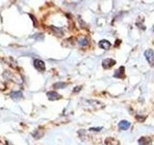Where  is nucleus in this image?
<instances>
[{
  "label": "nucleus",
  "instance_id": "nucleus-1",
  "mask_svg": "<svg viewBox=\"0 0 154 145\" xmlns=\"http://www.w3.org/2000/svg\"><path fill=\"white\" fill-rule=\"evenodd\" d=\"M144 56H146L148 64L150 66H154V51L152 50H147L144 52Z\"/></svg>",
  "mask_w": 154,
  "mask_h": 145
},
{
  "label": "nucleus",
  "instance_id": "nucleus-2",
  "mask_svg": "<svg viewBox=\"0 0 154 145\" xmlns=\"http://www.w3.org/2000/svg\"><path fill=\"white\" fill-rule=\"evenodd\" d=\"M115 64H116V61L112 59V58H105L102 61V67L104 69H110V68H112Z\"/></svg>",
  "mask_w": 154,
  "mask_h": 145
},
{
  "label": "nucleus",
  "instance_id": "nucleus-3",
  "mask_svg": "<svg viewBox=\"0 0 154 145\" xmlns=\"http://www.w3.org/2000/svg\"><path fill=\"white\" fill-rule=\"evenodd\" d=\"M34 66H35V68L37 70L41 71V72H43L45 70V62L42 61L41 59H36L35 61H34Z\"/></svg>",
  "mask_w": 154,
  "mask_h": 145
},
{
  "label": "nucleus",
  "instance_id": "nucleus-4",
  "mask_svg": "<svg viewBox=\"0 0 154 145\" xmlns=\"http://www.w3.org/2000/svg\"><path fill=\"white\" fill-rule=\"evenodd\" d=\"M124 71H125L124 66L119 67V69H118L117 71L115 72L114 76L117 77V79H124V77H125V72Z\"/></svg>",
  "mask_w": 154,
  "mask_h": 145
},
{
  "label": "nucleus",
  "instance_id": "nucleus-5",
  "mask_svg": "<svg viewBox=\"0 0 154 145\" xmlns=\"http://www.w3.org/2000/svg\"><path fill=\"white\" fill-rule=\"evenodd\" d=\"M98 46H99V47L103 48V50H110V47H111V43L109 41H107V40H101L98 43Z\"/></svg>",
  "mask_w": 154,
  "mask_h": 145
},
{
  "label": "nucleus",
  "instance_id": "nucleus-6",
  "mask_svg": "<svg viewBox=\"0 0 154 145\" xmlns=\"http://www.w3.org/2000/svg\"><path fill=\"white\" fill-rule=\"evenodd\" d=\"M46 96L48 97V99H49L50 101H56V100L61 99V95H59V94L56 93V92H54V91L47 92Z\"/></svg>",
  "mask_w": 154,
  "mask_h": 145
},
{
  "label": "nucleus",
  "instance_id": "nucleus-7",
  "mask_svg": "<svg viewBox=\"0 0 154 145\" xmlns=\"http://www.w3.org/2000/svg\"><path fill=\"white\" fill-rule=\"evenodd\" d=\"M130 125H131V124H130V122H128V121L122 120V121H120V122L119 123V128L120 130H128L130 128Z\"/></svg>",
  "mask_w": 154,
  "mask_h": 145
},
{
  "label": "nucleus",
  "instance_id": "nucleus-8",
  "mask_svg": "<svg viewBox=\"0 0 154 145\" xmlns=\"http://www.w3.org/2000/svg\"><path fill=\"white\" fill-rule=\"evenodd\" d=\"M10 96H11L13 99L17 100V99H20L22 97V93H21V92H19V91H17V92H13V93H11V95H10Z\"/></svg>",
  "mask_w": 154,
  "mask_h": 145
},
{
  "label": "nucleus",
  "instance_id": "nucleus-9",
  "mask_svg": "<svg viewBox=\"0 0 154 145\" xmlns=\"http://www.w3.org/2000/svg\"><path fill=\"white\" fill-rule=\"evenodd\" d=\"M78 44H79V46H81V47H86L89 44V40L87 38H82L78 41Z\"/></svg>",
  "mask_w": 154,
  "mask_h": 145
},
{
  "label": "nucleus",
  "instance_id": "nucleus-10",
  "mask_svg": "<svg viewBox=\"0 0 154 145\" xmlns=\"http://www.w3.org/2000/svg\"><path fill=\"white\" fill-rule=\"evenodd\" d=\"M66 83H64V82H58V83L54 84V88L56 89H60V88H65L66 87Z\"/></svg>",
  "mask_w": 154,
  "mask_h": 145
},
{
  "label": "nucleus",
  "instance_id": "nucleus-11",
  "mask_svg": "<svg viewBox=\"0 0 154 145\" xmlns=\"http://www.w3.org/2000/svg\"><path fill=\"white\" fill-rule=\"evenodd\" d=\"M136 118H137V119H139V121H143L142 119H146V116H144V117H139V116H137Z\"/></svg>",
  "mask_w": 154,
  "mask_h": 145
},
{
  "label": "nucleus",
  "instance_id": "nucleus-12",
  "mask_svg": "<svg viewBox=\"0 0 154 145\" xmlns=\"http://www.w3.org/2000/svg\"><path fill=\"white\" fill-rule=\"evenodd\" d=\"M80 89H81V87H76L75 90H74V92H76V91H80Z\"/></svg>",
  "mask_w": 154,
  "mask_h": 145
}]
</instances>
